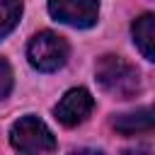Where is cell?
I'll use <instances>...</instances> for the list:
<instances>
[{
	"mask_svg": "<svg viewBox=\"0 0 155 155\" xmlns=\"http://www.w3.org/2000/svg\"><path fill=\"white\" fill-rule=\"evenodd\" d=\"M94 80L104 92L119 99H131L140 92V73L133 63L121 56L107 53L94 65Z\"/></svg>",
	"mask_w": 155,
	"mask_h": 155,
	"instance_id": "6da1fadb",
	"label": "cell"
},
{
	"mask_svg": "<svg viewBox=\"0 0 155 155\" xmlns=\"http://www.w3.org/2000/svg\"><path fill=\"white\" fill-rule=\"evenodd\" d=\"M68 56H70L68 41L51 29L34 34L27 44V58H29L31 68H36L39 73H53V70L63 68Z\"/></svg>",
	"mask_w": 155,
	"mask_h": 155,
	"instance_id": "7a4b0ae2",
	"label": "cell"
},
{
	"mask_svg": "<svg viewBox=\"0 0 155 155\" xmlns=\"http://www.w3.org/2000/svg\"><path fill=\"white\" fill-rule=\"evenodd\" d=\"M10 145L19 153H53L56 150V138L41 119L27 114V116H22L19 121L12 124Z\"/></svg>",
	"mask_w": 155,
	"mask_h": 155,
	"instance_id": "3957f363",
	"label": "cell"
},
{
	"mask_svg": "<svg viewBox=\"0 0 155 155\" xmlns=\"http://www.w3.org/2000/svg\"><path fill=\"white\" fill-rule=\"evenodd\" d=\"M48 15L75 29H87L97 24L99 0H48Z\"/></svg>",
	"mask_w": 155,
	"mask_h": 155,
	"instance_id": "277c9868",
	"label": "cell"
},
{
	"mask_svg": "<svg viewBox=\"0 0 155 155\" xmlns=\"http://www.w3.org/2000/svg\"><path fill=\"white\" fill-rule=\"evenodd\" d=\"M94 109V97L85 90V87H73L68 90L61 102L53 107V116L65 126V128H73L78 124H82Z\"/></svg>",
	"mask_w": 155,
	"mask_h": 155,
	"instance_id": "5b68a950",
	"label": "cell"
},
{
	"mask_svg": "<svg viewBox=\"0 0 155 155\" xmlns=\"http://www.w3.org/2000/svg\"><path fill=\"white\" fill-rule=\"evenodd\" d=\"M111 126L121 136H138V133L153 131L155 128V104L138 107V109L124 111V114H114Z\"/></svg>",
	"mask_w": 155,
	"mask_h": 155,
	"instance_id": "8992f818",
	"label": "cell"
},
{
	"mask_svg": "<svg viewBox=\"0 0 155 155\" xmlns=\"http://www.w3.org/2000/svg\"><path fill=\"white\" fill-rule=\"evenodd\" d=\"M131 34L138 51L155 63V15H140L138 19H133Z\"/></svg>",
	"mask_w": 155,
	"mask_h": 155,
	"instance_id": "52a82bcc",
	"label": "cell"
},
{
	"mask_svg": "<svg viewBox=\"0 0 155 155\" xmlns=\"http://www.w3.org/2000/svg\"><path fill=\"white\" fill-rule=\"evenodd\" d=\"M22 17V0H0V39H5Z\"/></svg>",
	"mask_w": 155,
	"mask_h": 155,
	"instance_id": "ba28073f",
	"label": "cell"
},
{
	"mask_svg": "<svg viewBox=\"0 0 155 155\" xmlns=\"http://www.w3.org/2000/svg\"><path fill=\"white\" fill-rule=\"evenodd\" d=\"M12 85H15L12 68H10V63L0 56V99H5V97L12 92Z\"/></svg>",
	"mask_w": 155,
	"mask_h": 155,
	"instance_id": "9c48e42d",
	"label": "cell"
}]
</instances>
